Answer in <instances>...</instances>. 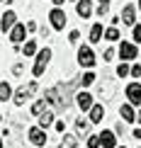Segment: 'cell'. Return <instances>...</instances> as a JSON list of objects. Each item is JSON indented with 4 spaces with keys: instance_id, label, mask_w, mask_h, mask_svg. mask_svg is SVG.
Instances as JSON below:
<instances>
[{
    "instance_id": "1",
    "label": "cell",
    "mask_w": 141,
    "mask_h": 148,
    "mask_svg": "<svg viewBox=\"0 0 141 148\" xmlns=\"http://www.w3.org/2000/svg\"><path fill=\"white\" fill-rule=\"evenodd\" d=\"M36 88H39V85H36V80H29L27 85H22V88L15 92V104H24L27 100H32V95L36 92Z\"/></svg>"
},
{
    "instance_id": "2",
    "label": "cell",
    "mask_w": 141,
    "mask_h": 148,
    "mask_svg": "<svg viewBox=\"0 0 141 148\" xmlns=\"http://www.w3.org/2000/svg\"><path fill=\"white\" fill-rule=\"evenodd\" d=\"M51 61V49H41L39 53H36V61H34V68H32V73L36 78L41 75V73L46 71V63Z\"/></svg>"
},
{
    "instance_id": "3",
    "label": "cell",
    "mask_w": 141,
    "mask_h": 148,
    "mask_svg": "<svg viewBox=\"0 0 141 148\" xmlns=\"http://www.w3.org/2000/svg\"><path fill=\"white\" fill-rule=\"evenodd\" d=\"M78 63L83 66V68H93L95 66V53L90 46H80L78 49Z\"/></svg>"
},
{
    "instance_id": "4",
    "label": "cell",
    "mask_w": 141,
    "mask_h": 148,
    "mask_svg": "<svg viewBox=\"0 0 141 148\" xmlns=\"http://www.w3.org/2000/svg\"><path fill=\"white\" fill-rule=\"evenodd\" d=\"M136 53H139L136 44H131V41H122V44H119V56H122V61H134V58H136Z\"/></svg>"
},
{
    "instance_id": "5",
    "label": "cell",
    "mask_w": 141,
    "mask_h": 148,
    "mask_svg": "<svg viewBox=\"0 0 141 148\" xmlns=\"http://www.w3.org/2000/svg\"><path fill=\"white\" fill-rule=\"evenodd\" d=\"M49 20H51V27L54 29H63L66 27V12L61 8H54L51 12H49Z\"/></svg>"
},
{
    "instance_id": "6",
    "label": "cell",
    "mask_w": 141,
    "mask_h": 148,
    "mask_svg": "<svg viewBox=\"0 0 141 148\" xmlns=\"http://www.w3.org/2000/svg\"><path fill=\"white\" fill-rule=\"evenodd\" d=\"M122 24H127V27L136 24V5H124V10H122Z\"/></svg>"
},
{
    "instance_id": "7",
    "label": "cell",
    "mask_w": 141,
    "mask_h": 148,
    "mask_svg": "<svg viewBox=\"0 0 141 148\" xmlns=\"http://www.w3.org/2000/svg\"><path fill=\"white\" fill-rule=\"evenodd\" d=\"M127 100L131 104H141V83H129L127 85Z\"/></svg>"
},
{
    "instance_id": "8",
    "label": "cell",
    "mask_w": 141,
    "mask_h": 148,
    "mask_svg": "<svg viewBox=\"0 0 141 148\" xmlns=\"http://www.w3.org/2000/svg\"><path fill=\"white\" fill-rule=\"evenodd\" d=\"M15 24H17V15H15L12 10H8L3 17H0V29H3V32H12Z\"/></svg>"
},
{
    "instance_id": "9",
    "label": "cell",
    "mask_w": 141,
    "mask_h": 148,
    "mask_svg": "<svg viewBox=\"0 0 141 148\" xmlns=\"http://www.w3.org/2000/svg\"><path fill=\"white\" fill-rule=\"evenodd\" d=\"M29 141H32L34 146H46V131H44L41 126L29 129Z\"/></svg>"
},
{
    "instance_id": "10",
    "label": "cell",
    "mask_w": 141,
    "mask_h": 148,
    "mask_svg": "<svg viewBox=\"0 0 141 148\" xmlns=\"http://www.w3.org/2000/svg\"><path fill=\"white\" fill-rule=\"evenodd\" d=\"M76 104L83 109V112H90V107H93V97H90L88 92H78V95H76Z\"/></svg>"
},
{
    "instance_id": "11",
    "label": "cell",
    "mask_w": 141,
    "mask_h": 148,
    "mask_svg": "<svg viewBox=\"0 0 141 148\" xmlns=\"http://www.w3.org/2000/svg\"><path fill=\"white\" fill-rule=\"evenodd\" d=\"M76 12L80 17H90L93 15V0H78L76 3Z\"/></svg>"
},
{
    "instance_id": "12",
    "label": "cell",
    "mask_w": 141,
    "mask_h": 148,
    "mask_svg": "<svg viewBox=\"0 0 141 148\" xmlns=\"http://www.w3.org/2000/svg\"><path fill=\"white\" fill-rule=\"evenodd\" d=\"M97 95H100L102 100H112V95H114V83H112V80H105V83L97 88Z\"/></svg>"
},
{
    "instance_id": "13",
    "label": "cell",
    "mask_w": 141,
    "mask_h": 148,
    "mask_svg": "<svg viewBox=\"0 0 141 148\" xmlns=\"http://www.w3.org/2000/svg\"><path fill=\"white\" fill-rule=\"evenodd\" d=\"M24 34H27L24 24H15L12 32H10V41H12V44H20V41H24Z\"/></svg>"
},
{
    "instance_id": "14",
    "label": "cell",
    "mask_w": 141,
    "mask_h": 148,
    "mask_svg": "<svg viewBox=\"0 0 141 148\" xmlns=\"http://www.w3.org/2000/svg\"><path fill=\"white\" fill-rule=\"evenodd\" d=\"M102 116H105V107H102V104H93V107H90V121H93V124H100Z\"/></svg>"
},
{
    "instance_id": "15",
    "label": "cell",
    "mask_w": 141,
    "mask_h": 148,
    "mask_svg": "<svg viewBox=\"0 0 141 148\" xmlns=\"http://www.w3.org/2000/svg\"><path fill=\"white\" fill-rule=\"evenodd\" d=\"M100 138H102V146H105V148H114V146H117L114 131H102V134H100Z\"/></svg>"
},
{
    "instance_id": "16",
    "label": "cell",
    "mask_w": 141,
    "mask_h": 148,
    "mask_svg": "<svg viewBox=\"0 0 141 148\" xmlns=\"http://www.w3.org/2000/svg\"><path fill=\"white\" fill-rule=\"evenodd\" d=\"M58 148H78V138L71 134H63V138L58 141Z\"/></svg>"
},
{
    "instance_id": "17",
    "label": "cell",
    "mask_w": 141,
    "mask_h": 148,
    "mask_svg": "<svg viewBox=\"0 0 141 148\" xmlns=\"http://www.w3.org/2000/svg\"><path fill=\"white\" fill-rule=\"evenodd\" d=\"M119 114L124 116V121H136V114H134V107H131V102H129V104H122Z\"/></svg>"
},
{
    "instance_id": "18",
    "label": "cell",
    "mask_w": 141,
    "mask_h": 148,
    "mask_svg": "<svg viewBox=\"0 0 141 148\" xmlns=\"http://www.w3.org/2000/svg\"><path fill=\"white\" fill-rule=\"evenodd\" d=\"M46 104H49V102H46V97H44V100H36V102L32 104V114H34V116L44 114V112H46Z\"/></svg>"
},
{
    "instance_id": "19",
    "label": "cell",
    "mask_w": 141,
    "mask_h": 148,
    "mask_svg": "<svg viewBox=\"0 0 141 148\" xmlns=\"http://www.w3.org/2000/svg\"><path fill=\"white\" fill-rule=\"evenodd\" d=\"M100 36H105V32H102V24L95 22L93 29H90V41H100Z\"/></svg>"
},
{
    "instance_id": "20",
    "label": "cell",
    "mask_w": 141,
    "mask_h": 148,
    "mask_svg": "<svg viewBox=\"0 0 141 148\" xmlns=\"http://www.w3.org/2000/svg\"><path fill=\"white\" fill-rule=\"evenodd\" d=\"M51 124H54V114H51V112L39 114V126H41V129H46V126H51Z\"/></svg>"
},
{
    "instance_id": "21",
    "label": "cell",
    "mask_w": 141,
    "mask_h": 148,
    "mask_svg": "<svg viewBox=\"0 0 141 148\" xmlns=\"http://www.w3.org/2000/svg\"><path fill=\"white\" fill-rule=\"evenodd\" d=\"M10 95H12V88H10L8 83H0V102L10 100Z\"/></svg>"
},
{
    "instance_id": "22",
    "label": "cell",
    "mask_w": 141,
    "mask_h": 148,
    "mask_svg": "<svg viewBox=\"0 0 141 148\" xmlns=\"http://www.w3.org/2000/svg\"><path fill=\"white\" fill-rule=\"evenodd\" d=\"M88 129H90V121H85L83 116H80V119H76V131L78 134H88Z\"/></svg>"
},
{
    "instance_id": "23",
    "label": "cell",
    "mask_w": 141,
    "mask_h": 148,
    "mask_svg": "<svg viewBox=\"0 0 141 148\" xmlns=\"http://www.w3.org/2000/svg\"><path fill=\"white\" fill-rule=\"evenodd\" d=\"M109 12V0H97V15H107Z\"/></svg>"
},
{
    "instance_id": "24",
    "label": "cell",
    "mask_w": 141,
    "mask_h": 148,
    "mask_svg": "<svg viewBox=\"0 0 141 148\" xmlns=\"http://www.w3.org/2000/svg\"><path fill=\"white\" fill-rule=\"evenodd\" d=\"M105 39H107V41H117V39H119V29H117V27H109L107 32H105Z\"/></svg>"
},
{
    "instance_id": "25",
    "label": "cell",
    "mask_w": 141,
    "mask_h": 148,
    "mask_svg": "<svg viewBox=\"0 0 141 148\" xmlns=\"http://www.w3.org/2000/svg\"><path fill=\"white\" fill-rule=\"evenodd\" d=\"M34 53H39L36 51V41H27L24 44V56H34Z\"/></svg>"
},
{
    "instance_id": "26",
    "label": "cell",
    "mask_w": 141,
    "mask_h": 148,
    "mask_svg": "<svg viewBox=\"0 0 141 148\" xmlns=\"http://www.w3.org/2000/svg\"><path fill=\"white\" fill-rule=\"evenodd\" d=\"M100 146H102L100 134H97V136H90V138H88V148H100Z\"/></svg>"
},
{
    "instance_id": "27",
    "label": "cell",
    "mask_w": 141,
    "mask_h": 148,
    "mask_svg": "<svg viewBox=\"0 0 141 148\" xmlns=\"http://www.w3.org/2000/svg\"><path fill=\"white\" fill-rule=\"evenodd\" d=\"M93 83H95V73H85V75L80 78V85H85V88L93 85Z\"/></svg>"
},
{
    "instance_id": "28",
    "label": "cell",
    "mask_w": 141,
    "mask_h": 148,
    "mask_svg": "<svg viewBox=\"0 0 141 148\" xmlns=\"http://www.w3.org/2000/svg\"><path fill=\"white\" fill-rule=\"evenodd\" d=\"M129 73H131V68L124 63V61H122V63H119V68H117V75H119V78H124V75H129Z\"/></svg>"
},
{
    "instance_id": "29",
    "label": "cell",
    "mask_w": 141,
    "mask_h": 148,
    "mask_svg": "<svg viewBox=\"0 0 141 148\" xmlns=\"http://www.w3.org/2000/svg\"><path fill=\"white\" fill-rule=\"evenodd\" d=\"M12 73H15V75H22L24 73V63H15L12 66Z\"/></svg>"
},
{
    "instance_id": "30",
    "label": "cell",
    "mask_w": 141,
    "mask_h": 148,
    "mask_svg": "<svg viewBox=\"0 0 141 148\" xmlns=\"http://www.w3.org/2000/svg\"><path fill=\"white\" fill-rule=\"evenodd\" d=\"M114 53H117L114 49H107V51L102 53V58H105V61H112V58H114Z\"/></svg>"
},
{
    "instance_id": "31",
    "label": "cell",
    "mask_w": 141,
    "mask_h": 148,
    "mask_svg": "<svg viewBox=\"0 0 141 148\" xmlns=\"http://www.w3.org/2000/svg\"><path fill=\"white\" fill-rule=\"evenodd\" d=\"M134 41H141V27L134 24Z\"/></svg>"
},
{
    "instance_id": "32",
    "label": "cell",
    "mask_w": 141,
    "mask_h": 148,
    "mask_svg": "<svg viewBox=\"0 0 141 148\" xmlns=\"http://www.w3.org/2000/svg\"><path fill=\"white\" fill-rule=\"evenodd\" d=\"M131 78H141V66H131Z\"/></svg>"
},
{
    "instance_id": "33",
    "label": "cell",
    "mask_w": 141,
    "mask_h": 148,
    "mask_svg": "<svg viewBox=\"0 0 141 148\" xmlns=\"http://www.w3.org/2000/svg\"><path fill=\"white\" fill-rule=\"evenodd\" d=\"M68 39H71V41H78V39H80V32H71Z\"/></svg>"
},
{
    "instance_id": "34",
    "label": "cell",
    "mask_w": 141,
    "mask_h": 148,
    "mask_svg": "<svg viewBox=\"0 0 141 148\" xmlns=\"http://www.w3.org/2000/svg\"><path fill=\"white\" fill-rule=\"evenodd\" d=\"M54 126H56V131H61V134H63V129H66V124H63V121H56Z\"/></svg>"
},
{
    "instance_id": "35",
    "label": "cell",
    "mask_w": 141,
    "mask_h": 148,
    "mask_svg": "<svg viewBox=\"0 0 141 148\" xmlns=\"http://www.w3.org/2000/svg\"><path fill=\"white\" fill-rule=\"evenodd\" d=\"M134 138H141V129H136V131H134Z\"/></svg>"
},
{
    "instance_id": "36",
    "label": "cell",
    "mask_w": 141,
    "mask_h": 148,
    "mask_svg": "<svg viewBox=\"0 0 141 148\" xmlns=\"http://www.w3.org/2000/svg\"><path fill=\"white\" fill-rule=\"evenodd\" d=\"M0 3H3V5H12V3H15V0H0Z\"/></svg>"
},
{
    "instance_id": "37",
    "label": "cell",
    "mask_w": 141,
    "mask_h": 148,
    "mask_svg": "<svg viewBox=\"0 0 141 148\" xmlns=\"http://www.w3.org/2000/svg\"><path fill=\"white\" fill-rule=\"evenodd\" d=\"M54 5H56V8H61V5H63V0H54Z\"/></svg>"
},
{
    "instance_id": "38",
    "label": "cell",
    "mask_w": 141,
    "mask_h": 148,
    "mask_svg": "<svg viewBox=\"0 0 141 148\" xmlns=\"http://www.w3.org/2000/svg\"><path fill=\"white\" fill-rule=\"evenodd\" d=\"M136 121H141V112H139V116H136Z\"/></svg>"
},
{
    "instance_id": "39",
    "label": "cell",
    "mask_w": 141,
    "mask_h": 148,
    "mask_svg": "<svg viewBox=\"0 0 141 148\" xmlns=\"http://www.w3.org/2000/svg\"><path fill=\"white\" fill-rule=\"evenodd\" d=\"M0 148H3V138H0Z\"/></svg>"
},
{
    "instance_id": "40",
    "label": "cell",
    "mask_w": 141,
    "mask_h": 148,
    "mask_svg": "<svg viewBox=\"0 0 141 148\" xmlns=\"http://www.w3.org/2000/svg\"><path fill=\"white\" fill-rule=\"evenodd\" d=\"M139 10H141V0H139Z\"/></svg>"
},
{
    "instance_id": "41",
    "label": "cell",
    "mask_w": 141,
    "mask_h": 148,
    "mask_svg": "<svg viewBox=\"0 0 141 148\" xmlns=\"http://www.w3.org/2000/svg\"><path fill=\"white\" fill-rule=\"evenodd\" d=\"M117 148H127V146H117Z\"/></svg>"
},
{
    "instance_id": "42",
    "label": "cell",
    "mask_w": 141,
    "mask_h": 148,
    "mask_svg": "<svg viewBox=\"0 0 141 148\" xmlns=\"http://www.w3.org/2000/svg\"><path fill=\"white\" fill-rule=\"evenodd\" d=\"M0 119H3V116H0Z\"/></svg>"
}]
</instances>
